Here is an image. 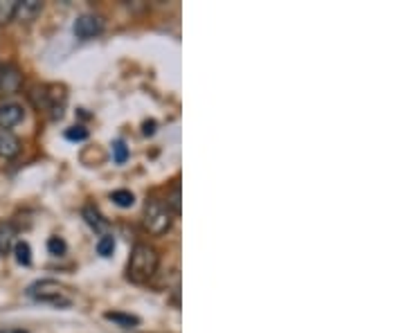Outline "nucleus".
<instances>
[{
  "label": "nucleus",
  "mask_w": 405,
  "mask_h": 333,
  "mask_svg": "<svg viewBox=\"0 0 405 333\" xmlns=\"http://www.w3.org/2000/svg\"><path fill=\"white\" fill-rule=\"evenodd\" d=\"M160 264V255L156 248H151L147 244H135L131 250L126 277L133 281V284H147V281L156 275Z\"/></svg>",
  "instance_id": "f257e3e1"
},
{
  "label": "nucleus",
  "mask_w": 405,
  "mask_h": 333,
  "mask_svg": "<svg viewBox=\"0 0 405 333\" xmlns=\"http://www.w3.org/2000/svg\"><path fill=\"white\" fill-rule=\"evenodd\" d=\"M27 295L36 302H43V304H52L57 309H66V306L73 304V295H70V290L54 279H38V281H34V284H29Z\"/></svg>",
  "instance_id": "f03ea898"
},
{
  "label": "nucleus",
  "mask_w": 405,
  "mask_h": 333,
  "mask_svg": "<svg viewBox=\"0 0 405 333\" xmlns=\"http://www.w3.org/2000/svg\"><path fill=\"white\" fill-rule=\"evenodd\" d=\"M171 223H174V214L169 212L167 203H162L158 198L147 200L145 205V216H142V225L154 237H162L165 232H169Z\"/></svg>",
  "instance_id": "7ed1b4c3"
},
{
  "label": "nucleus",
  "mask_w": 405,
  "mask_h": 333,
  "mask_svg": "<svg viewBox=\"0 0 405 333\" xmlns=\"http://www.w3.org/2000/svg\"><path fill=\"white\" fill-rule=\"evenodd\" d=\"M73 32L77 38H81V41H90V38H95L104 32V21L95 14H84L75 21Z\"/></svg>",
  "instance_id": "20e7f679"
},
{
  "label": "nucleus",
  "mask_w": 405,
  "mask_h": 333,
  "mask_svg": "<svg viewBox=\"0 0 405 333\" xmlns=\"http://www.w3.org/2000/svg\"><path fill=\"white\" fill-rule=\"evenodd\" d=\"M23 86V75L16 66H5L0 70V95H14Z\"/></svg>",
  "instance_id": "39448f33"
},
{
  "label": "nucleus",
  "mask_w": 405,
  "mask_h": 333,
  "mask_svg": "<svg viewBox=\"0 0 405 333\" xmlns=\"http://www.w3.org/2000/svg\"><path fill=\"white\" fill-rule=\"evenodd\" d=\"M40 12H43V3H40V0H23V3L18 0L16 9H14V18L18 23L29 25L40 16Z\"/></svg>",
  "instance_id": "423d86ee"
},
{
  "label": "nucleus",
  "mask_w": 405,
  "mask_h": 333,
  "mask_svg": "<svg viewBox=\"0 0 405 333\" xmlns=\"http://www.w3.org/2000/svg\"><path fill=\"white\" fill-rule=\"evenodd\" d=\"M23 117H25L23 106H18V104H3L0 106V128L9 131L12 126L23 122Z\"/></svg>",
  "instance_id": "0eeeda50"
},
{
  "label": "nucleus",
  "mask_w": 405,
  "mask_h": 333,
  "mask_svg": "<svg viewBox=\"0 0 405 333\" xmlns=\"http://www.w3.org/2000/svg\"><path fill=\"white\" fill-rule=\"evenodd\" d=\"M20 151V140L7 128H0V158H14Z\"/></svg>",
  "instance_id": "6e6552de"
},
{
  "label": "nucleus",
  "mask_w": 405,
  "mask_h": 333,
  "mask_svg": "<svg viewBox=\"0 0 405 333\" xmlns=\"http://www.w3.org/2000/svg\"><path fill=\"white\" fill-rule=\"evenodd\" d=\"M84 219H86V223L93 228L95 232H99L101 237L108 235V221L99 214V209L95 205H86L84 207Z\"/></svg>",
  "instance_id": "1a4fd4ad"
},
{
  "label": "nucleus",
  "mask_w": 405,
  "mask_h": 333,
  "mask_svg": "<svg viewBox=\"0 0 405 333\" xmlns=\"http://www.w3.org/2000/svg\"><path fill=\"white\" fill-rule=\"evenodd\" d=\"M16 241V228L9 221H0V255H7L14 248Z\"/></svg>",
  "instance_id": "9d476101"
},
{
  "label": "nucleus",
  "mask_w": 405,
  "mask_h": 333,
  "mask_svg": "<svg viewBox=\"0 0 405 333\" xmlns=\"http://www.w3.org/2000/svg\"><path fill=\"white\" fill-rule=\"evenodd\" d=\"M104 318H106L108 322H115V325H117V327H122V329H135V327L140 325V318L131 316V313L108 311V313H104Z\"/></svg>",
  "instance_id": "9b49d317"
},
{
  "label": "nucleus",
  "mask_w": 405,
  "mask_h": 333,
  "mask_svg": "<svg viewBox=\"0 0 405 333\" xmlns=\"http://www.w3.org/2000/svg\"><path fill=\"white\" fill-rule=\"evenodd\" d=\"M14 255H16V261H18L20 266L32 264V248H29L27 241H16V244H14Z\"/></svg>",
  "instance_id": "f8f14e48"
},
{
  "label": "nucleus",
  "mask_w": 405,
  "mask_h": 333,
  "mask_svg": "<svg viewBox=\"0 0 405 333\" xmlns=\"http://www.w3.org/2000/svg\"><path fill=\"white\" fill-rule=\"evenodd\" d=\"M110 198H113V203L117 205V207H133V203H135V196H133V191H128V189H117V191H113L110 194Z\"/></svg>",
  "instance_id": "ddd939ff"
},
{
  "label": "nucleus",
  "mask_w": 405,
  "mask_h": 333,
  "mask_svg": "<svg viewBox=\"0 0 405 333\" xmlns=\"http://www.w3.org/2000/svg\"><path fill=\"white\" fill-rule=\"evenodd\" d=\"M115 250V239L110 235H104L99 241H97V255L99 257H110Z\"/></svg>",
  "instance_id": "4468645a"
},
{
  "label": "nucleus",
  "mask_w": 405,
  "mask_h": 333,
  "mask_svg": "<svg viewBox=\"0 0 405 333\" xmlns=\"http://www.w3.org/2000/svg\"><path fill=\"white\" fill-rule=\"evenodd\" d=\"M47 250H50V255H54V257H61V255H66V241L61 239V237H50L47 241Z\"/></svg>",
  "instance_id": "2eb2a0df"
},
{
  "label": "nucleus",
  "mask_w": 405,
  "mask_h": 333,
  "mask_svg": "<svg viewBox=\"0 0 405 333\" xmlns=\"http://www.w3.org/2000/svg\"><path fill=\"white\" fill-rule=\"evenodd\" d=\"M16 3H18V0H9V3H3V0H0V23H9V21H12Z\"/></svg>",
  "instance_id": "dca6fc26"
},
{
  "label": "nucleus",
  "mask_w": 405,
  "mask_h": 333,
  "mask_svg": "<svg viewBox=\"0 0 405 333\" xmlns=\"http://www.w3.org/2000/svg\"><path fill=\"white\" fill-rule=\"evenodd\" d=\"M126 158H128V149L126 145L122 142V140H115L113 142V160L117 165H124L126 163Z\"/></svg>",
  "instance_id": "f3484780"
},
{
  "label": "nucleus",
  "mask_w": 405,
  "mask_h": 333,
  "mask_svg": "<svg viewBox=\"0 0 405 333\" xmlns=\"http://www.w3.org/2000/svg\"><path fill=\"white\" fill-rule=\"evenodd\" d=\"M66 138L70 142H84V140H88V131L84 126H70L66 128Z\"/></svg>",
  "instance_id": "a211bd4d"
},
{
  "label": "nucleus",
  "mask_w": 405,
  "mask_h": 333,
  "mask_svg": "<svg viewBox=\"0 0 405 333\" xmlns=\"http://www.w3.org/2000/svg\"><path fill=\"white\" fill-rule=\"evenodd\" d=\"M167 207H169V212L174 216H178L180 214V187L176 185L174 189H171V196L167 198Z\"/></svg>",
  "instance_id": "6ab92c4d"
},
{
  "label": "nucleus",
  "mask_w": 405,
  "mask_h": 333,
  "mask_svg": "<svg viewBox=\"0 0 405 333\" xmlns=\"http://www.w3.org/2000/svg\"><path fill=\"white\" fill-rule=\"evenodd\" d=\"M142 133H145V135H154L156 133V122H154V119H149V122L142 124Z\"/></svg>",
  "instance_id": "aec40b11"
},
{
  "label": "nucleus",
  "mask_w": 405,
  "mask_h": 333,
  "mask_svg": "<svg viewBox=\"0 0 405 333\" xmlns=\"http://www.w3.org/2000/svg\"><path fill=\"white\" fill-rule=\"evenodd\" d=\"M0 333H27L25 329H16V327H12V329H3Z\"/></svg>",
  "instance_id": "412c9836"
}]
</instances>
